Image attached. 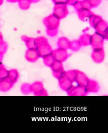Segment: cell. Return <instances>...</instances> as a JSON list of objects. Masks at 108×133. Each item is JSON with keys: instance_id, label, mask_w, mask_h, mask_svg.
<instances>
[{"instance_id": "6da1fadb", "label": "cell", "mask_w": 108, "mask_h": 133, "mask_svg": "<svg viewBox=\"0 0 108 133\" xmlns=\"http://www.w3.org/2000/svg\"><path fill=\"white\" fill-rule=\"evenodd\" d=\"M69 11L66 4H55L53 9V15H55L58 19H63L65 18Z\"/></svg>"}, {"instance_id": "7a4b0ae2", "label": "cell", "mask_w": 108, "mask_h": 133, "mask_svg": "<svg viewBox=\"0 0 108 133\" xmlns=\"http://www.w3.org/2000/svg\"><path fill=\"white\" fill-rule=\"evenodd\" d=\"M59 23V19L55 15H52L44 19V23L50 29L54 30L57 28Z\"/></svg>"}, {"instance_id": "3957f363", "label": "cell", "mask_w": 108, "mask_h": 133, "mask_svg": "<svg viewBox=\"0 0 108 133\" xmlns=\"http://www.w3.org/2000/svg\"><path fill=\"white\" fill-rule=\"evenodd\" d=\"M73 6L77 11L83 9L89 10H91V9H92L88 0H80V1L78 0V1L74 4Z\"/></svg>"}, {"instance_id": "277c9868", "label": "cell", "mask_w": 108, "mask_h": 133, "mask_svg": "<svg viewBox=\"0 0 108 133\" xmlns=\"http://www.w3.org/2000/svg\"><path fill=\"white\" fill-rule=\"evenodd\" d=\"M78 13L79 18L81 19H83L86 18L91 16V15H92V12L90 11V10L86 9H81L78 11Z\"/></svg>"}, {"instance_id": "5b68a950", "label": "cell", "mask_w": 108, "mask_h": 133, "mask_svg": "<svg viewBox=\"0 0 108 133\" xmlns=\"http://www.w3.org/2000/svg\"><path fill=\"white\" fill-rule=\"evenodd\" d=\"M18 2L19 8L23 10L29 9L32 4L30 0H19Z\"/></svg>"}, {"instance_id": "8992f818", "label": "cell", "mask_w": 108, "mask_h": 133, "mask_svg": "<svg viewBox=\"0 0 108 133\" xmlns=\"http://www.w3.org/2000/svg\"><path fill=\"white\" fill-rule=\"evenodd\" d=\"M92 8L98 7L101 2V0H88Z\"/></svg>"}, {"instance_id": "52a82bcc", "label": "cell", "mask_w": 108, "mask_h": 133, "mask_svg": "<svg viewBox=\"0 0 108 133\" xmlns=\"http://www.w3.org/2000/svg\"><path fill=\"white\" fill-rule=\"evenodd\" d=\"M55 4H66L67 5L69 0H52Z\"/></svg>"}, {"instance_id": "ba28073f", "label": "cell", "mask_w": 108, "mask_h": 133, "mask_svg": "<svg viewBox=\"0 0 108 133\" xmlns=\"http://www.w3.org/2000/svg\"><path fill=\"white\" fill-rule=\"evenodd\" d=\"M78 1V0H69L67 5H70L73 6L74 4Z\"/></svg>"}, {"instance_id": "9c48e42d", "label": "cell", "mask_w": 108, "mask_h": 133, "mask_svg": "<svg viewBox=\"0 0 108 133\" xmlns=\"http://www.w3.org/2000/svg\"><path fill=\"white\" fill-rule=\"evenodd\" d=\"M19 0H7V1L10 3H15V2H18Z\"/></svg>"}, {"instance_id": "30bf717a", "label": "cell", "mask_w": 108, "mask_h": 133, "mask_svg": "<svg viewBox=\"0 0 108 133\" xmlns=\"http://www.w3.org/2000/svg\"><path fill=\"white\" fill-rule=\"evenodd\" d=\"M41 0H30V1L32 3H36L40 2Z\"/></svg>"}, {"instance_id": "8fae6325", "label": "cell", "mask_w": 108, "mask_h": 133, "mask_svg": "<svg viewBox=\"0 0 108 133\" xmlns=\"http://www.w3.org/2000/svg\"><path fill=\"white\" fill-rule=\"evenodd\" d=\"M3 2V0H0V5H2Z\"/></svg>"}]
</instances>
